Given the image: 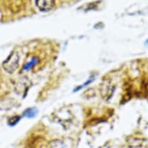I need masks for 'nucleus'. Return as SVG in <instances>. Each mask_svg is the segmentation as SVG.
Masks as SVG:
<instances>
[{"instance_id":"7ed1b4c3","label":"nucleus","mask_w":148,"mask_h":148,"mask_svg":"<svg viewBox=\"0 0 148 148\" xmlns=\"http://www.w3.org/2000/svg\"><path fill=\"white\" fill-rule=\"evenodd\" d=\"M36 112H37V110L34 108H32V109H27L24 112H23V115L25 116L29 117V118H31V117H34L36 116Z\"/></svg>"},{"instance_id":"423d86ee","label":"nucleus","mask_w":148,"mask_h":148,"mask_svg":"<svg viewBox=\"0 0 148 148\" xmlns=\"http://www.w3.org/2000/svg\"><path fill=\"white\" fill-rule=\"evenodd\" d=\"M93 81H94V77H92V78H90L89 79H88L87 82H86L84 83L83 85H80V86H78V88H76L74 90V92H77V91H78V90L82 89V88H84V87H85L86 85H89L90 83L92 82H93Z\"/></svg>"},{"instance_id":"20e7f679","label":"nucleus","mask_w":148,"mask_h":148,"mask_svg":"<svg viewBox=\"0 0 148 148\" xmlns=\"http://www.w3.org/2000/svg\"><path fill=\"white\" fill-rule=\"evenodd\" d=\"M37 62H38V59H37V58H32L31 61H29V63L27 64V65L24 66L23 69L26 71L29 70L30 68H32L34 66L36 65V64H37Z\"/></svg>"},{"instance_id":"f03ea898","label":"nucleus","mask_w":148,"mask_h":148,"mask_svg":"<svg viewBox=\"0 0 148 148\" xmlns=\"http://www.w3.org/2000/svg\"><path fill=\"white\" fill-rule=\"evenodd\" d=\"M36 5L42 12H49L55 5V2L53 0H37L35 1Z\"/></svg>"},{"instance_id":"39448f33","label":"nucleus","mask_w":148,"mask_h":148,"mask_svg":"<svg viewBox=\"0 0 148 148\" xmlns=\"http://www.w3.org/2000/svg\"><path fill=\"white\" fill-rule=\"evenodd\" d=\"M20 119H21V117L18 116H13L12 118H11V119L9 120V124H10V126H14V125H16L17 123H19Z\"/></svg>"},{"instance_id":"f257e3e1","label":"nucleus","mask_w":148,"mask_h":148,"mask_svg":"<svg viewBox=\"0 0 148 148\" xmlns=\"http://www.w3.org/2000/svg\"><path fill=\"white\" fill-rule=\"evenodd\" d=\"M19 61H20V57L18 53L16 52H12L10 56L8 57V58L3 62V68L8 73L12 74L19 67Z\"/></svg>"}]
</instances>
